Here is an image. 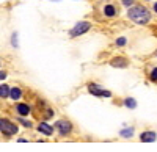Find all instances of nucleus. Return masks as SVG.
Instances as JSON below:
<instances>
[{
    "instance_id": "obj_4",
    "label": "nucleus",
    "mask_w": 157,
    "mask_h": 152,
    "mask_svg": "<svg viewBox=\"0 0 157 152\" xmlns=\"http://www.w3.org/2000/svg\"><path fill=\"white\" fill-rule=\"evenodd\" d=\"M88 91L91 94H94V96H101V97H110L112 93L107 91V90H102V88H99L96 83H90L88 85Z\"/></svg>"
},
{
    "instance_id": "obj_12",
    "label": "nucleus",
    "mask_w": 157,
    "mask_h": 152,
    "mask_svg": "<svg viewBox=\"0 0 157 152\" xmlns=\"http://www.w3.org/2000/svg\"><path fill=\"white\" fill-rule=\"evenodd\" d=\"M10 93H11V90H10L6 85H2V86H0V96H2V97H8Z\"/></svg>"
},
{
    "instance_id": "obj_20",
    "label": "nucleus",
    "mask_w": 157,
    "mask_h": 152,
    "mask_svg": "<svg viewBox=\"0 0 157 152\" xmlns=\"http://www.w3.org/2000/svg\"><path fill=\"white\" fill-rule=\"evenodd\" d=\"M155 55H157V50H155Z\"/></svg>"
},
{
    "instance_id": "obj_19",
    "label": "nucleus",
    "mask_w": 157,
    "mask_h": 152,
    "mask_svg": "<svg viewBox=\"0 0 157 152\" xmlns=\"http://www.w3.org/2000/svg\"><path fill=\"white\" fill-rule=\"evenodd\" d=\"M154 11H155V13H157V3H155V5H154Z\"/></svg>"
},
{
    "instance_id": "obj_15",
    "label": "nucleus",
    "mask_w": 157,
    "mask_h": 152,
    "mask_svg": "<svg viewBox=\"0 0 157 152\" xmlns=\"http://www.w3.org/2000/svg\"><path fill=\"white\" fill-rule=\"evenodd\" d=\"M151 80L152 82H157V68H154L152 72H151Z\"/></svg>"
},
{
    "instance_id": "obj_1",
    "label": "nucleus",
    "mask_w": 157,
    "mask_h": 152,
    "mask_svg": "<svg viewBox=\"0 0 157 152\" xmlns=\"http://www.w3.org/2000/svg\"><path fill=\"white\" fill-rule=\"evenodd\" d=\"M127 16L135 24H148L149 19H151L149 11L145 6H130L129 11H127Z\"/></svg>"
},
{
    "instance_id": "obj_11",
    "label": "nucleus",
    "mask_w": 157,
    "mask_h": 152,
    "mask_svg": "<svg viewBox=\"0 0 157 152\" xmlns=\"http://www.w3.org/2000/svg\"><path fill=\"white\" fill-rule=\"evenodd\" d=\"M21 96H22V91L19 90V88H13L11 93H10V97H11V99H14V100L21 99Z\"/></svg>"
},
{
    "instance_id": "obj_9",
    "label": "nucleus",
    "mask_w": 157,
    "mask_h": 152,
    "mask_svg": "<svg viewBox=\"0 0 157 152\" xmlns=\"http://www.w3.org/2000/svg\"><path fill=\"white\" fill-rule=\"evenodd\" d=\"M16 110H17V113L21 116H25V115H29V113H30V107L27 104H17Z\"/></svg>"
},
{
    "instance_id": "obj_13",
    "label": "nucleus",
    "mask_w": 157,
    "mask_h": 152,
    "mask_svg": "<svg viewBox=\"0 0 157 152\" xmlns=\"http://www.w3.org/2000/svg\"><path fill=\"white\" fill-rule=\"evenodd\" d=\"M124 104H126V107H129V108H135V107H137V102H135L132 97H127V99L124 100Z\"/></svg>"
},
{
    "instance_id": "obj_8",
    "label": "nucleus",
    "mask_w": 157,
    "mask_h": 152,
    "mask_svg": "<svg viewBox=\"0 0 157 152\" xmlns=\"http://www.w3.org/2000/svg\"><path fill=\"white\" fill-rule=\"evenodd\" d=\"M38 130L41 132V133H44V135H52V132H54V129H52L49 124H46V122L39 124V125H38Z\"/></svg>"
},
{
    "instance_id": "obj_2",
    "label": "nucleus",
    "mask_w": 157,
    "mask_h": 152,
    "mask_svg": "<svg viewBox=\"0 0 157 152\" xmlns=\"http://www.w3.org/2000/svg\"><path fill=\"white\" fill-rule=\"evenodd\" d=\"M90 28H91V24H90V22H86V20H82V22L75 24V27L69 32V35H71L72 38H75V36H78V35L86 33Z\"/></svg>"
},
{
    "instance_id": "obj_14",
    "label": "nucleus",
    "mask_w": 157,
    "mask_h": 152,
    "mask_svg": "<svg viewBox=\"0 0 157 152\" xmlns=\"http://www.w3.org/2000/svg\"><path fill=\"white\" fill-rule=\"evenodd\" d=\"M134 135V130L132 129H124V130H121V136H132Z\"/></svg>"
},
{
    "instance_id": "obj_10",
    "label": "nucleus",
    "mask_w": 157,
    "mask_h": 152,
    "mask_svg": "<svg viewBox=\"0 0 157 152\" xmlns=\"http://www.w3.org/2000/svg\"><path fill=\"white\" fill-rule=\"evenodd\" d=\"M104 14L109 16V17L115 16V14H116V8H115L113 5H105V6H104Z\"/></svg>"
},
{
    "instance_id": "obj_17",
    "label": "nucleus",
    "mask_w": 157,
    "mask_h": 152,
    "mask_svg": "<svg viewBox=\"0 0 157 152\" xmlns=\"http://www.w3.org/2000/svg\"><path fill=\"white\" fill-rule=\"evenodd\" d=\"M123 3H124L126 6H132V5H134V0H123Z\"/></svg>"
},
{
    "instance_id": "obj_3",
    "label": "nucleus",
    "mask_w": 157,
    "mask_h": 152,
    "mask_svg": "<svg viewBox=\"0 0 157 152\" xmlns=\"http://www.w3.org/2000/svg\"><path fill=\"white\" fill-rule=\"evenodd\" d=\"M0 129H2V133H5V135H14V133H17V125L10 122L8 119H2V121H0Z\"/></svg>"
},
{
    "instance_id": "obj_18",
    "label": "nucleus",
    "mask_w": 157,
    "mask_h": 152,
    "mask_svg": "<svg viewBox=\"0 0 157 152\" xmlns=\"http://www.w3.org/2000/svg\"><path fill=\"white\" fill-rule=\"evenodd\" d=\"M21 122H22V124L25 125V127H29V129L32 127V122H29V121H24V119H21Z\"/></svg>"
},
{
    "instance_id": "obj_16",
    "label": "nucleus",
    "mask_w": 157,
    "mask_h": 152,
    "mask_svg": "<svg viewBox=\"0 0 157 152\" xmlns=\"http://www.w3.org/2000/svg\"><path fill=\"white\" fill-rule=\"evenodd\" d=\"M116 44H118V46H124V44H126V38H118Z\"/></svg>"
},
{
    "instance_id": "obj_5",
    "label": "nucleus",
    "mask_w": 157,
    "mask_h": 152,
    "mask_svg": "<svg viewBox=\"0 0 157 152\" xmlns=\"http://www.w3.org/2000/svg\"><path fill=\"white\" fill-rule=\"evenodd\" d=\"M55 127H57V130H58L61 135H66V133H69V132L72 130V125H71V122H69V121H64V119L57 121Z\"/></svg>"
},
{
    "instance_id": "obj_6",
    "label": "nucleus",
    "mask_w": 157,
    "mask_h": 152,
    "mask_svg": "<svg viewBox=\"0 0 157 152\" xmlns=\"http://www.w3.org/2000/svg\"><path fill=\"white\" fill-rule=\"evenodd\" d=\"M157 138V135H155V132H143L141 135H140V140L143 141V143H152L154 140Z\"/></svg>"
},
{
    "instance_id": "obj_7",
    "label": "nucleus",
    "mask_w": 157,
    "mask_h": 152,
    "mask_svg": "<svg viewBox=\"0 0 157 152\" xmlns=\"http://www.w3.org/2000/svg\"><path fill=\"white\" fill-rule=\"evenodd\" d=\"M110 65H112L113 68H126V66H127V60L123 58V57H116V58H113V60L110 61Z\"/></svg>"
}]
</instances>
